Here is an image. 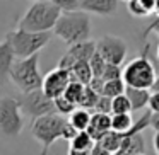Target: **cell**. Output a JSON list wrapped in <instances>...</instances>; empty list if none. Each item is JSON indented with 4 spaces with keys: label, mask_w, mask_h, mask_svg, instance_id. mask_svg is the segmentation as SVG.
Returning <instances> with one entry per match:
<instances>
[{
    "label": "cell",
    "mask_w": 159,
    "mask_h": 155,
    "mask_svg": "<svg viewBox=\"0 0 159 155\" xmlns=\"http://www.w3.org/2000/svg\"><path fill=\"white\" fill-rule=\"evenodd\" d=\"M156 77H157L156 67L147 56H137L123 67V80L130 87L152 89Z\"/></svg>",
    "instance_id": "8992f818"
},
{
    "label": "cell",
    "mask_w": 159,
    "mask_h": 155,
    "mask_svg": "<svg viewBox=\"0 0 159 155\" xmlns=\"http://www.w3.org/2000/svg\"><path fill=\"white\" fill-rule=\"evenodd\" d=\"M16 60H17V55H16L12 41L7 34L0 41V82H4L5 79H9L11 68H12Z\"/></svg>",
    "instance_id": "7c38bea8"
},
{
    "label": "cell",
    "mask_w": 159,
    "mask_h": 155,
    "mask_svg": "<svg viewBox=\"0 0 159 155\" xmlns=\"http://www.w3.org/2000/svg\"><path fill=\"white\" fill-rule=\"evenodd\" d=\"M96 48L101 55L104 56L108 63H115V65H123L125 58H127L128 45L123 38L120 36H103L96 41Z\"/></svg>",
    "instance_id": "9c48e42d"
},
{
    "label": "cell",
    "mask_w": 159,
    "mask_h": 155,
    "mask_svg": "<svg viewBox=\"0 0 159 155\" xmlns=\"http://www.w3.org/2000/svg\"><path fill=\"white\" fill-rule=\"evenodd\" d=\"M152 92H156V90H159V73H157V77H156V82H154V85H152Z\"/></svg>",
    "instance_id": "d590c367"
},
{
    "label": "cell",
    "mask_w": 159,
    "mask_h": 155,
    "mask_svg": "<svg viewBox=\"0 0 159 155\" xmlns=\"http://www.w3.org/2000/svg\"><path fill=\"white\" fill-rule=\"evenodd\" d=\"M132 111H134L132 109V102L125 92L113 97V113H132Z\"/></svg>",
    "instance_id": "484cf974"
},
{
    "label": "cell",
    "mask_w": 159,
    "mask_h": 155,
    "mask_svg": "<svg viewBox=\"0 0 159 155\" xmlns=\"http://www.w3.org/2000/svg\"><path fill=\"white\" fill-rule=\"evenodd\" d=\"M91 118H93V111L86 109V107L77 106L75 111H74V113L69 116V121L80 131V130H87V128H89Z\"/></svg>",
    "instance_id": "ffe728a7"
},
{
    "label": "cell",
    "mask_w": 159,
    "mask_h": 155,
    "mask_svg": "<svg viewBox=\"0 0 159 155\" xmlns=\"http://www.w3.org/2000/svg\"><path fill=\"white\" fill-rule=\"evenodd\" d=\"M111 130V114L106 113H93L91 118V124L87 128L91 135H93L94 140H99L106 131Z\"/></svg>",
    "instance_id": "2e32d148"
},
{
    "label": "cell",
    "mask_w": 159,
    "mask_h": 155,
    "mask_svg": "<svg viewBox=\"0 0 159 155\" xmlns=\"http://www.w3.org/2000/svg\"><path fill=\"white\" fill-rule=\"evenodd\" d=\"M128 12L135 17H140V15H147L151 11L145 7L142 0H128Z\"/></svg>",
    "instance_id": "f1b7e54d"
},
{
    "label": "cell",
    "mask_w": 159,
    "mask_h": 155,
    "mask_svg": "<svg viewBox=\"0 0 159 155\" xmlns=\"http://www.w3.org/2000/svg\"><path fill=\"white\" fill-rule=\"evenodd\" d=\"M96 41L93 39H84V41H79V43H74V45L69 46L67 53L60 58L58 62V67H63V68L69 70L77 60H87L89 62L93 58V55L96 53Z\"/></svg>",
    "instance_id": "8fae6325"
},
{
    "label": "cell",
    "mask_w": 159,
    "mask_h": 155,
    "mask_svg": "<svg viewBox=\"0 0 159 155\" xmlns=\"http://www.w3.org/2000/svg\"><path fill=\"white\" fill-rule=\"evenodd\" d=\"M99 96H101V94L98 92V90H94L91 85H86L79 106H80V107H86V109H89V111H94V107H96V102H98V99H99Z\"/></svg>",
    "instance_id": "cb8c5ba5"
},
{
    "label": "cell",
    "mask_w": 159,
    "mask_h": 155,
    "mask_svg": "<svg viewBox=\"0 0 159 155\" xmlns=\"http://www.w3.org/2000/svg\"><path fill=\"white\" fill-rule=\"evenodd\" d=\"M123 138H125V133H120L116 130H110L96 141L106 150L108 155H111V153H118L120 152L121 145H123Z\"/></svg>",
    "instance_id": "ac0fdd59"
},
{
    "label": "cell",
    "mask_w": 159,
    "mask_h": 155,
    "mask_svg": "<svg viewBox=\"0 0 159 155\" xmlns=\"http://www.w3.org/2000/svg\"><path fill=\"white\" fill-rule=\"evenodd\" d=\"M142 153H145V141L144 136H142V131H137V133L127 131L118 155H142Z\"/></svg>",
    "instance_id": "9a60e30c"
},
{
    "label": "cell",
    "mask_w": 159,
    "mask_h": 155,
    "mask_svg": "<svg viewBox=\"0 0 159 155\" xmlns=\"http://www.w3.org/2000/svg\"><path fill=\"white\" fill-rule=\"evenodd\" d=\"M154 150H156V153H159V131L154 133Z\"/></svg>",
    "instance_id": "e575fe53"
},
{
    "label": "cell",
    "mask_w": 159,
    "mask_h": 155,
    "mask_svg": "<svg viewBox=\"0 0 159 155\" xmlns=\"http://www.w3.org/2000/svg\"><path fill=\"white\" fill-rule=\"evenodd\" d=\"M151 128L159 131V111H151Z\"/></svg>",
    "instance_id": "836d02e7"
},
{
    "label": "cell",
    "mask_w": 159,
    "mask_h": 155,
    "mask_svg": "<svg viewBox=\"0 0 159 155\" xmlns=\"http://www.w3.org/2000/svg\"><path fill=\"white\" fill-rule=\"evenodd\" d=\"M123 77V68L121 65H115V63H108L106 70L103 73L104 80H113V79H121Z\"/></svg>",
    "instance_id": "f546056e"
},
{
    "label": "cell",
    "mask_w": 159,
    "mask_h": 155,
    "mask_svg": "<svg viewBox=\"0 0 159 155\" xmlns=\"http://www.w3.org/2000/svg\"><path fill=\"white\" fill-rule=\"evenodd\" d=\"M96 140L93 138V135L87 130H80L72 140L69 141V153L70 155H84V153H91Z\"/></svg>",
    "instance_id": "5bb4252c"
},
{
    "label": "cell",
    "mask_w": 159,
    "mask_h": 155,
    "mask_svg": "<svg viewBox=\"0 0 159 155\" xmlns=\"http://www.w3.org/2000/svg\"><path fill=\"white\" fill-rule=\"evenodd\" d=\"M125 89H127V84H125L123 77H121V79H113V80H104L103 94H106V96H110V97H115V96L123 94Z\"/></svg>",
    "instance_id": "603a6c76"
},
{
    "label": "cell",
    "mask_w": 159,
    "mask_h": 155,
    "mask_svg": "<svg viewBox=\"0 0 159 155\" xmlns=\"http://www.w3.org/2000/svg\"><path fill=\"white\" fill-rule=\"evenodd\" d=\"M134 126L130 113H113L111 114V130H116L120 133H127Z\"/></svg>",
    "instance_id": "44dd1931"
},
{
    "label": "cell",
    "mask_w": 159,
    "mask_h": 155,
    "mask_svg": "<svg viewBox=\"0 0 159 155\" xmlns=\"http://www.w3.org/2000/svg\"><path fill=\"white\" fill-rule=\"evenodd\" d=\"M70 82H72V79H70L69 70L63 68V67H57L45 75L41 89L46 92V96H50L52 99H57L58 96H63V92H65L67 85Z\"/></svg>",
    "instance_id": "30bf717a"
},
{
    "label": "cell",
    "mask_w": 159,
    "mask_h": 155,
    "mask_svg": "<svg viewBox=\"0 0 159 155\" xmlns=\"http://www.w3.org/2000/svg\"><path fill=\"white\" fill-rule=\"evenodd\" d=\"M69 72H70V79L72 80L82 82V84H86V85H89L91 80L94 79L91 63L87 62V60H77V62L69 68Z\"/></svg>",
    "instance_id": "d6986e66"
},
{
    "label": "cell",
    "mask_w": 159,
    "mask_h": 155,
    "mask_svg": "<svg viewBox=\"0 0 159 155\" xmlns=\"http://www.w3.org/2000/svg\"><path fill=\"white\" fill-rule=\"evenodd\" d=\"M14 51L17 58H28L31 55L39 53L52 39V31H28L17 28L16 31L9 32Z\"/></svg>",
    "instance_id": "5b68a950"
},
{
    "label": "cell",
    "mask_w": 159,
    "mask_h": 155,
    "mask_svg": "<svg viewBox=\"0 0 159 155\" xmlns=\"http://www.w3.org/2000/svg\"><path fill=\"white\" fill-rule=\"evenodd\" d=\"M24 128V113L19 99H0V135L5 138H17Z\"/></svg>",
    "instance_id": "52a82bcc"
},
{
    "label": "cell",
    "mask_w": 159,
    "mask_h": 155,
    "mask_svg": "<svg viewBox=\"0 0 159 155\" xmlns=\"http://www.w3.org/2000/svg\"><path fill=\"white\" fill-rule=\"evenodd\" d=\"M21 102V109L24 113V116L31 118H39L45 114L57 113L55 99H52L50 96H46V92L43 89H34L29 92H22V96L19 97Z\"/></svg>",
    "instance_id": "ba28073f"
},
{
    "label": "cell",
    "mask_w": 159,
    "mask_h": 155,
    "mask_svg": "<svg viewBox=\"0 0 159 155\" xmlns=\"http://www.w3.org/2000/svg\"><path fill=\"white\" fill-rule=\"evenodd\" d=\"M60 11H75L79 9V0H52Z\"/></svg>",
    "instance_id": "4dcf8cb0"
},
{
    "label": "cell",
    "mask_w": 159,
    "mask_h": 155,
    "mask_svg": "<svg viewBox=\"0 0 159 155\" xmlns=\"http://www.w3.org/2000/svg\"><path fill=\"white\" fill-rule=\"evenodd\" d=\"M79 133V130H77L75 126H74L70 121H67V126H65V131H63V140H67V141H70L75 135Z\"/></svg>",
    "instance_id": "1f68e13d"
},
{
    "label": "cell",
    "mask_w": 159,
    "mask_h": 155,
    "mask_svg": "<svg viewBox=\"0 0 159 155\" xmlns=\"http://www.w3.org/2000/svg\"><path fill=\"white\" fill-rule=\"evenodd\" d=\"M125 94L128 96L132 102V109L134 111H142L144 107H149V99H151V89H140V87H130L127 85Z\"/></svg>",
    "instance_id": "e0dca14e"
},
{
    "label": "cell",
    "mask_w": 159,
    "mask_h": 155,
    "mask_svg": "<svg viewBox=\"0 0 159 155\" xmlns=\"http://www.w3.org/2000/svg\"><path fill=\"white\" fill-rule=\"evenodd\" d=\"M84 89H86V84L77 82V80H72V82L67 85V89H65V92H63V96L79 106L80 99H82V94H84Z\"/></svg>",
    "instance_id": "7402d4cb"
},
{
    "label": "cell",
    "mask_w": 159,
    "mask_h": 155,
    "mask_svg": "<svg viewBox=\"0 0 159 155\" xmlns=\"http://www.w3.org/2000/svg\"><path fill=\"white\" fill-rule=\"evenodd\" d=\"M53 34L60 38L65 45L89 39L91 36V17L89 12L75 9V11H63L53 28Z\"/></svg>",
    "instance_id": "6da1fadb"
},
{
    "label": "cell",
    "mask_w": 159,
    "mask_h": 155,
    "mask_svg": "<svg viewBox=\"0 0 159 155\" xmlns=\"http://www.w3.org/2000/svg\"><path fill=\"white\" fill-rule=\"evenodd\" d=\"M89 63H91V68H93L94 77H103L104 70H106V67H108V62L104 60V56L101 55L98 50H96V53L93 55V58L89 60Z\"/></svg>",
    "instance_id": "4316f807"
},
{
    "label": "cell",
    "mask_w": 159,
    "mask_h": 155,
    "mask_svg": "<svg viewBox=\"0 0 159 155\" xmlns=\"http://www.w3.org/2000/svg\"><path fill=\"white\" fill-rule=\"evenodd\" d=\"M79 9L101 17H110L116 12V0H79Z\"/></svg>",
    "instance_id": "4fadbf2b"
},
{
    "label": "cell",
    "mask_w": 159,
    "mask_h": 155,
    "mask_svg": "<svg viewBox=\"0 0 159 155\" xmlns=\"http://www.w3.org/2000/svg\"><path fill=\"white\" fill-rule=\"evenodd\" d=\"M67 121L62 114L52 113L45 114V116L34 118L31 123V135L36 138L39 145H41V152L46 153L53 143L60 138H63V131H65Z\"/></svg>",
    "instance_id": "277c9868"
},
{
    "label": "cell",
    "mask_w": 159,
    "mask_h": 155,
    "mask_svg": "<svg viewBox=\"0 0 159 155\" xmlns=\"http://www.w3.org/2000/svg\"><path fill=\"white\" fill-rule=\"evenodd\" d=\"M55 106H57V113L62 114V116H70V114L75 111L77 104L72 102L70 99H67L65 96H58L55 99Z\"/></svg>",
    "instance_id": "d4e9b609"
},
{
    "label": "cell",
    "mask_w": 159,
    "mask_h": 155,
    "mask_svg": "<svg viewBox=\"0 0 159 155\" xmlns=\"http://www.w3.org/2000/svg\"><path fill=\"white\" fill-rule=\"evenodd\" d=\"M149 111H159V90L151 94L149 99Z\"/></svg>",
    "instance_id": "d6a6232c"
},
{
    "label": "cell",
    "mask_w": 159,
    "mask_h": 155,
    "mask_svg": "<svg viewBox=\"0 0 159 155\" xmlns=\"http://www.w3.org/2000/svg\"><path fill=\"white\" fill-rule=\"evenodd\" d=\"M93 113H106V114H111V113H113V97L106 96V94H101Z\"/></svg>",
    "instance_id": "83f0119b"
},
{
    "label": "cell",
    "mask_w": 159,
    "mask_h": 155,
    "mask_svg": "<svg viewBox=\"0 0 159 155\" xmlns=\"http://www.w3.org/2000/svg\"><path fill=\"white\" fill-rule=\"evenodd\" d=\"M9 79L21 92H29L34 89H41L45 77L39 72V53L28 58H17L11 68Z\"/></svg>",
    "instance_id": "7a4b0ae2"
},
{
    "label": "cell",
    "mask_w": 159,
    "mask_h": 155,
    "mask_svg": "<svg viewBox=\"0 0 159 155\" xmlns=\"http://www.w3.org/2000/svg\"><path fill=\"white\" fill-rule=\"evenodd\" d=\"M31 2H46V0H31Z\"/></svg>",
    "instance_id": "8d00e7d4"
},
{
    "label": "cell",
    "mask_w": 159,
    "mask_h": 155,
    "mask_svg": "<svg viewBox=\"0 0 159 155\" xmlns=\"http://www.w3.org/2000/svg\"><path fill=\"white\" fill-rule=\"evenodd\" d=\"M60 14L62 11L52 0L33 2V5L24 12V15L19 21V28L28 31H53Z\"/></svg>",
    "instance_id": "3957f363"
},
{
    "label": "cell",
    "mask_w": 159,
    "mask_h": 155,
    "mask_svg": "<svg viewBox=\"0 0 159 155\" xmlns=\"http://www.w3.org/2000/svg\"><path fill=\"white\" fill-rule=\"evenodd\" d=\"M157 56H159V46H157Z\"/></svg>",
    "instance_id": "74e56055"
}]
</instances>
